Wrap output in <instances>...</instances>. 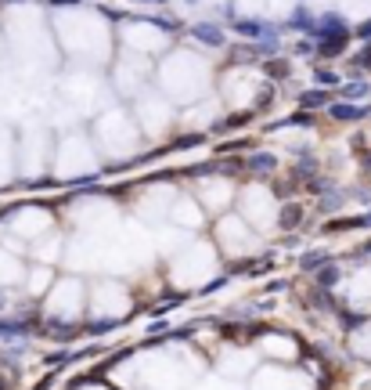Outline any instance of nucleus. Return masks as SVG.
I'll return each mask as SVG.
<instances>
[{"label":"nucleus","mask_w":371,"mask_h":390,"mask_svg":"<svg viewBox=\"0 0 371 390\" xmlns=\"http://www.w3.org/2000/svg\"><path fill=\"white\" fill-rule=\"evenodd\" d=\"M220 243L227 246V253H238V257H245V253L256 250V238L249 235V228H245L238 217H227V221L220 224Z\"/></svg>","instance_id":"nucleus-1"},{"label":"nucleus","mask_w":371,"mask_h":390,"mask_svg":"<svg viewBox=\"0 0 371 390\" xmlns=\"http://www.w3.org/2000/svg\"><path fill=\"white\" fill-rule=\"evenodd\" d=\"M350 304L371 307V275H357V282L350 286Z\"/></svg>","instance_id":"nucleus-4"},{"label":"nucleus","mask_w":371,"mask_h":390,"mask_svg":"<svg viewBox=\"0 0 371 390\" xmlns=\"http://www.w3.org/2000/svg\"><path fill=\"white\" fill-rule=\"evenodd\" d=\"M51 282V275H47V267H37L33 275H29V293H40L44 286Z\"/></svg>","instance_id":"nucleus-5"},{"label":"nucleus","mask_w":371,"mask_h":390,"mask_svg":"<svg viewBox=\"0 0 371 390\" xmlns=\"http://www.w3.org/2000/svg\"><path fill=\"white\" fill-rule=\"evenodd\" d=\"M47 311L58 315V318H76V315H80V282H76V279L61 282V286L51 293Z\"/></svg>","instance_id":"nucleus-2"},{"label":"nucleus","mask_w":371,"mask_h":390,"mask_svg":"<svg viewBox=\"0 0 371 390\" xmlns=\"http://www.w3.org/2000/svg\"><path fill=\"white\" fill-rule=\"evenodd\" d=\"M241 206H245V217L256 221V224H274V199L270 192L263 188H249L241 195Z\"/></svg>","instance_id":"nucleus-3"}]
</instances>
